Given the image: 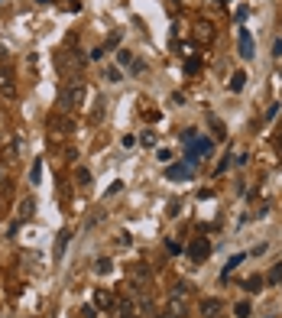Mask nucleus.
<instances>
[{
  "label": "nucleus",
  "mask_w": 282,
  "mask_h": 318,
  "mask_svg": "<svg viewBox=\"0 0 282 318\" xmlns=\"http://www.w3.org/2000/svg\"><path fill=\"white\" fill-rule=\"evenodd\" d=\"M81 98H85V85H81L78 78H75V81H68V85L59 91V107L68 114V110H75V107L81 104Z\"/></svg>",
  "instance_id": "f257e3e1"
},
{
  "label": "nucleus",
  "mask_w": 282,
  "mask_h": 318,
  "mask_svg": "<svg viewBox=\"0 0 282 318\" xmlns=\"http://www.w3.org/2000/svg\"><path fill=\"white\" fill-rule=\"evenodd\" d=\"M71 130H75V120H71L68 114H49V133H55V137H68Z\"/></svg>",
  "instance_id": "f03ea898"
},
{
  "label": "nucleus",
  "mask_w": 282,
  "mask_h": 318,
  "mask_svg": "<svg viewBox=\"0 0 282 318\" xmlns=\"http://www.w3.org/2000/svg\"><path fill=\"white\" fill-rule=\"evenodd\" d=\"M0 91H3V98H16V85H13V69H10V62L0 65Z\"/></svg>",
  "instance_id": "7ed1b4c3"
},
{
  "label": "nucleus",
  "mask_w": 282,
  "mask_h": 318,
  "mask_svg": "<svg viewBox=\"0 0 282 318\" xmlns=\"http://www.w3.org/2000/svg\"><path fill=\"white\" fill-rule=\"evenodd\" d=\"M188 256H191V260H204V256H211V244H208V237H195V241L188 244Z\"/></svg>",
  "instance_id": "20e7f679"
},
{
  "label": "nucleus",
  "mask_w": 282,
  "mask_h": 318,
  "mask_svg": "<svg viewBox=\"0 0 282 318\" xmlns=\"http://www.w3.org/2000/svg\"><path fill=\"white\" fill-rule=\"evenodd\" d=\"M165 176L172 178V182H179V178H191V176H195V166H188V163L169 166V169H165Z\"/></svg>",
  "instance_id": "39448f33"
},
{
  "label": "nucleus",
  "mask_w": 282,
  "mask_h": 318,
  "mask_svg": "<svg viewBox=\"0 0 282 318\" xmlns=\"http://www.w3.org/2000/svg\"><path fill=\"white\" fill-rule=\"evenodd\" d=\"M237 42H240V55L243 59H253V36H250V30L237 33Z\"/></svg>",
  "instance_id": "423d86ee"
},
{
  "label": "nucleus",
  "mask_w": 282,
  "mask_h": 318,
  "mask_svg": "<svg viewBox=\"0 0 282 318\" xmlns=\"http://www.w3.org/2000/svg\"><path fill=\"white\" fill-rule=\"evenodd\" d=\"M220 309H224L220 299H204V302H201V315L204 318H220Z\"/></svg>",
  "instance_id": "0eeeda50"
},
{
  "label": "nucleus",
  "mask_w": 282,
  "mask_h": 318,
  "mask_svg": "<svg viewBox=\"0 0 282 318\" xmlns=\"http://www.w3.org/2000/svg\"><path fill=\"white\" fill-rule=\"evenodd\" d=\"M126 273H130L136 283H149V276H153V270H149L146 263H130V270H126Z\"/></svg>",
  "instance_id": "6e6552de"
},
{
  "label": "nucleus",
  "mask_w": 282,
  "mask_h": 318,
  "mask_svg": "<svg viewBox=\"0 0 282 318\" xmlns=\"http://www.w3.org/2000/svg\"><path fill=\"white\" fill-rule=\"evenodd\" d=\"M185 302H182V299H175V295H172V299H169V309H165V315H169V318H185Z\"/></svg>",
  "instance_id": "1a4fd4ad"
},
{
  "label": "nucleus",
  "mask_w": 282,
  "mask_h": 318,
  "mask_svg": "<svg viewBox=\"0 0 282 318\" xmlns=\"http://www.w3.org/2000/svg\"><path fill=\"white\" fill-rule=\"evenodd\" d=\"M227 88H230V91H243V88H247V71H234V78H230V81H227Z\"/></svg>",
  "instance_id": "9d476101"
},
{
  "label": "nucleus",
  "mask_w": 282,
  "mask_h": 318,
  "mask_svg": "<svg viewBox=\"0 0 282 318\" xmlns=\"http://www.w3.org/2000/svg\"><path fill=\"white\" fill-rule=\"evenodd\" d=\"M94 305H97V309H110V305H114V295L97 289V292H94Z\"/></svg>",
  "instance_id": "9b49d317"
},
{
  "label": "nucleus",
  "mask_w": 282,
  "mask_h": 318,
  "mask_svg": "<svg viewBox=\"0 0 282 318\" xmlns=\"http://www.w3.org/2000/svg\"><path fill=\"white\" fill-rule=\"evenodd\" d=\"M243 260H247V253H234V256H230V260H227V266H224V273H220V276L227 280V276H230V273H234V270H237V266H240V263H243Z\"/></svg>",
  "instance_id": "f8f14e48"
},
{
  "label": "nucleus",
  "mask_w": 282,
  "mask_h": 318,
  "mask_svg": "<svg viewBox=\"0 0 282 318\" xmlns=\"http://www.w3.org/2000/svg\"><path fill=\"white\" fill-rule=\"evenodd\" d=\"M68 241H71V231H62L59 234V241H55V260L65 253V247H68Z\"/></svg>",
  "instance_id": "ddd939ff"
},
{
  "label": "nucleus",
  "mask_w": 282,
  "mask_h": 318,
  "mask_svg": "<svg viewBox=\"0 0 282 318\" xmlns=\"http://www.w3.org/2000/svg\"><path fill=\"white\" fill-rule=\"evenodd\" d=\"M263 283H266L263 276H250V280L243 283V289H247V292H259V289H263Z\"/></svg>",
  "instance_id": "4468645a"
},
{
  "label": "nucleus",
  "mask_w": 282,
  "mask_h": 318,
  "mask_svg": "<svg viewBox=\"0 0 282 318\" xmlns=\"http://www.w3.org/2000/svg\"><path fill=\"white\" fill-rule=\"evenodd\" d=\"M195 36L211 42V39H214V26H211V23H198V33H195Z\"/></svg>",
  "instance_id": "2eb2a0df"
},
{
  "label": "nucleus",
  "mask_w": 282,
  "mask_h": 318,
  "mask_svg": "<svg viewBox=\"0 0 282 318\" xmlns=\"http://www.w3.org/2000/svg\"><path fill=\"white\" fill-rule=\"evenodd\" d=\"M32 211H36V202H32V198L20 202V217H32Z\"/></svg>",
  "instance_id": "dca6fc26"
},
{
  "label": "nucleus",
  "mask_w": 282,
  "mask_h": 318,
  "mask_svg": "<svg viewBox=\"0 0 282 318\" xmlns=\"http://www.w3.org/2000/svg\"><path fill=\"white\" fill-rule=\"evenodd\" d=\"M208 120H211V127H214V133H218V140H224V137H227V130H224V124H220V120H218V117H208Z\"/></svg>",
  "instance_id": "f3484780"
},
{
  "label": "nucleus",
  "mask_w": 282,
  "mask_h": 318,
  "mask_svg": "<svg viewBox=\"0 0 282 318\" xmlns=\"http://www.w3.org/2000/svg\"><path fill=\"white\" fill-rule=\"evenodd\" d=\"M39 178H42V163H32V169H30V182H32V185H39Z\"/></svg>",
  "instance_id": "a211bd4d"
},
{
  "label": "nucleus",
  "mask_w": 282,
  "mask_h": 318,
  "mask_svg": "<svg viewBox=\"0 0 282 318\" xmlns=\"http://www.w3.org/2000/svg\"><path fill=\"white\" fill-rule=\"evenodd\" d=\"M198 69H201V59H195V55H191V59L185 62V71H188V75H195Z\"/></svg>",
  "instance_id": "6ab92c4d"
},
{
  "label": "nucleus",
  "mask_w": 282,
  "mask_h": 318,
  "mask_svg": "<svg viewBox=\"0 0 282 318\" xmlns=\"http://www.w3.org/2000/svg\"><path fill=\"white\" fill-rule=\"evenodd\" d=\"M55 65H59V71H62V75H68V59H65V52L55 55Z\"/></svg>",
  "instance_id": "aec40b11"
},
{
  "label": "nucleus",
  "mask_w": 282,
  "mask_h": 318,
  "mask_svg": "<svg viewBox=\"0 0 282 318\" xmlns=\"http://www.w3.org/2000/svg\"><path fill=\"white\" fill-rule=\"evenodd\" d=\"M94 270L101 273V276H107V273L114 270V263H110V260H97V266H94Z\"/></svg>",
  "instance_id": "412c9836"
},
{
  "label": "nucleus",
  "mask_w": 282,
  "mask_h": 318,
  "mask_svg": "<svg viewBox=\"0 0 282 318\" xmlns=\"http://www.w3.org/2000/svg\"><path fill=\"white\" fill-rule=\"evenodd\" d=\"M237 318H250V302H237Z\"/></svg>",
  "instance_id": "4be33fe9"
},
{
  "label": "nucleus",
  "mask_w": 282,
  "mask_h": 318,
  "mask_svg": "<svg viewBox=\"0 0 282 318\" xmlns=\"http://www.w3.org/2000/svg\"><path fill=\"white\" fill-rule=\"evenodd\" d=\"M172 295H175V299H182V295H188V283H179V286L172 289Z\"/></svg>",
  "instance_id": "5701e85b"
},
{
  "label": "nucleus",
  "mask_w": 282,
  "mask_h": 318,
  "mask_svg": "<svg viewBox=\"0 0 282 318\" xmlns=\"http://www.w3.org/2000/svg\"><path fill=\"white\" fill-rule=\"evenodd\" d=\"M117 62L120 65H133V55H130V52H117Z\"/></svg>",
  "instance_id": "b1692460"
},
{
  "label": "nucleus",
  "mask_w": 282,
  "mask_h": 318,
  "mask_svg": "<svg viewBox=\"0 0 282 318\" xmlns=\"http://www.w3.org/2000/svg\"><path fill=\"white\" fill-rule=\"evenodd\" d=\"M230 159H234V153H230V156H224V159L218 163V172H227V169H230Z\"/></svg>",
  "instance_id": "393cba45"
},
{
  "label": "nucleus",
  "mask_w": 282,
  "mask_h": 318,
  "mask_svg": "<svg viewBox=\"0 0 282 318\" xmlns=\"http://www.w3.org/2000/svg\"><path fill=\"white\" fill-rule=\"evenodd\" d=\"M279 107H282V104H269V107H266V120H273V117H279Z\"/></svg>",
  "instance_id": "a878e982"
},
{
  "label": "nucleus",
  "mask_w": 282,
  "mask_h": 318,
  "mask_svg": "<svg viewBox=\"0 0 282 318\" xmlns=\"http://www.w3.org/2000/svg\"><path fill=\"white\" fill-rule=\"evenodd\" d=\"M75 178H78V182H85V185H88V182H91V172H88V169H78V172H75Z\"/></svg>",
  "instance_id": "bb28decb"
},
{
  "label": "nucleus",
  "mask_w": 282,
  "mask_h": 318,
  "mask_svg": "<svg viewBox=\"0 0 282 318\" xmlns=\"http://www.w3.org/2000/svg\"><path fill=\"white\" fill-rule=\"evenodd\" d=\"M104 78H107V81H120V71L117 69H107V71H104Z\"/></svg>",
  "instance_id": "cd10ccee"
},
{
  "label": "nucleus",
  "mask_w": 282,
  "mask_h": 318,
  "mask_svg": "<svg viewBox=\"0 0 282 318\" xmlns=\"http://www.w3.org/2000/svg\"><path fill=\"white\" fill-rule=\"evenodd\" d=\"M269 283H282V266H276V270L269 273Z\"/></svg>",
  "instance_id": "c85d7f7f"
},
{
  "label": "nucleus",
  "mask_w": 282,
  "mask_h": 318,
  "mask_svg": "<svg viewBox=\"0 0 282 318\" xmlns=\"http://www.w3.org/2000/svg\"><path fill=\"white\" fill-rule=\"evenodd\" d=\"M273 55H276V59H282V39H276V42H273Z\"/></svg>",
  "instance_id": "c756f323"
},
{
  "label": "nucleus",
  "mask_w": 282,
  "mask_h": 318,
  "mask_svg": "<svg viewBox=\"0 0 282 318\" xmlns=\"http://www.w3.org/2000/svg\"><path fill=\"white\" fill-rule=\"evenodd\" d=\"M182 140H185V143H195L198 137H195V130H185V133H182Z\"/></svg>",
  "instance_id": "7c9ffc66"
},
{
  "label": "nucleus",
  "mask_w": 282,
  "mask_h": 318,
  "mask_svg": "<svg viewBox=\"0 0 282 318\" xmlns=\"http://www.w3.org/2000/svg\"><path fill=\"white\" fill-rule=\"evenodd\" d=\"M81 315H85V318H94V309L88 305V309H81Z\"/></svg>",
  "instance_id": "2f4dec72"
},
{
  "label": "nucleus",
  "mask_w": 282,
  "mask_h": 318,
  "mask_svg": "<svg viewBox=\"0 0 282 318\" xmlns=\"http://www.w3.org/2000/svg\"><path fill=\"white\" fill-rule=\"evenodd\" d=\"M276 149H279V153H282V137H279V140H276Z\"/></svg>",
  "instance_id": "473e14b6"
},
{
  "label": "nucleus",
  "mask_w": 282,
  "mask_h": 318,
  "mask_svg": "<svg viewBox=\"0 0 282 318\" xmlns=\"http://www.w3.org/2000/svg\"><path fill=\"white\" fill-rule=\"evenodd\" d=\"M218 3H220V0H218Z\"/></svg>",
  "instance_id": "72a5a7b5"
}]
</instances>
